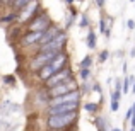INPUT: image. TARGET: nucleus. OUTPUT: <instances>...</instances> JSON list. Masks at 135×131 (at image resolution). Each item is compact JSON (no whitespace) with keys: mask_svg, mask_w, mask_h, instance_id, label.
Returning <instances> with one entry per match:
<instances>
[{"mask_svg":"<svg viewBox=\"0 0 135 131\" xmlns=\"http://www.w3.org/2000/svg\"><path fill=\"white\" fill-rule=\"evenodd\" d=\"M65 61H67V56L63 55V53L56 55L55 58H53L51 61L48 63V65H45L43 68L40 70V78L48 80L51 75H55L56 72H60V70H62V66H63V63H65Z\"/></svg>","mask_w":135,"mask_h":131,"instance_id":"obj_1","label":"nucleus"},{"mask_svg":"<svg viewBox=\"0 0 135 131\" xmlns=\"http://www.w3.org/2000/svg\"><path fill=\"white\" fill-rule=\"evenodd\" d=\"M75 116H77L75 111L74 112H63V114H53V116H50V119H48V126L53 128V129L65 128V126H69L70 123L75 119Z\"/></svg>","mask_w":135,"mask_h":131,"instance_id":"obj_2","label":"nucleus"},{"mask_svg":"<svg viewBox=\"0 0 135 131\" xmlns=\"http://www.w3.org/2000/svg\"><path fill=\"white\" fill-rule=\"evenodd\" d=\"M62 51H40V55L31 61V68L33 70H41L45 65H48L56 55H60Z\"/></svg>","mask_w":135,"mask_h":131,"instance_id":"obj_3","label":"nucleus"},{"mask_svg":"<svg viewBox=\"0 0 135 131\" xmlns=\"http://www.w3.org/2000/svg\"><path fill=\"white\" fill-rule=\"evenodd\" d=\"M74 90H75V82L70 78V80H67V82L60 83V85L50 88V95H51V99H55V97L67 95V94H70V92H74Z\"/></svg>","mask_w":135,"mask_h":131,"instance_id":"obj_4","label":"nucleus"},{"mask_svg":"<svg viewBox=\"0 0 135 131\" xmlns=\"http://www.w3.org/2000/svg\"><path fill=\"white\" fill-rule=\"evenodd\" d=\"M79 99H80V92L74 90L67 95L51 99V101H50V107H56V106H63V104H74V102H79Z\"/></svg>","mask_w":135,"mask_h":131,"instance_id":"obj_5","label":"nucleus"},{"mask_svg":"<svg viewBox=\"0 0 135 131\" xmlns=\"http://www.w3.org/2000/svg\"><path fill=\"white\" fill-rule=\"evenodd\" d=\"M67 80H70V70L69 68H62L60 72H56L55 75H51L48 80H46V85H48L50 88L60 85V83L67 82Z\"/></svg>","mask_w":135,"mask_h":131,"instance_id":"obj_6","label":"nucleus"},{"mask_svg":"<svg viewBox=\"0 0 135 131\" xmlns=\"http://www.w3.org/2000/svg\"><path fill=\"white\" fill-rule=\"evenodd\" d=\"M79 106V102L74 104H63V106H56V107H50V116L53 114H63V112H74Z\"/></svg>","mask_w":135,"mask_h":131,"instance_id":"obj_7","label":"nucleus"},{"mask_svg":"<svg viewBox=\"0 0 135 131\" xmlns=\"http://www.w3.org/2000/svg\"><path fill=\"white\" fill-rule=\"evenodd\" d=\"M46 26H48V17H46L45 14H41L38 19H34V22L31 24L29 27H31L33 33H43V29H45Z\"/></svg>","mask_w":135,"mask_h":131,"instance_id":"obj_8","label":"nucleus"},{"mask_svg":"<svg viewBox=\"0 0 135 131\" xmlns=\"http://www.w3.org/2000/svg\"><path fill=\"white\" fill-rule=\"evenodd\" d=\"M43 33H45V31H43ZM43 33H31V34H27V36H24V43L29 44V43L41 41V38H43Z\"/></svg>","mask_w":135,"mask_h":131,"instance_id":"obj_9","label":"nucleus"},{"mask_svg":"<svg viewBox=\"0 0 135 131\" xmlns=\"http://www.w3.org/2000/svg\"><path fill=\"white\" fill-rule=\"evenodd\" d=\"M133 82H135V77L133 75H130L128 78L123 82V92H125V94H127V92H130V85H133Z\"/></svg>","mask_w":135,"mask_h":131,"instance_id":"obj_10","label":"nucleus"},{"mask_svg":"<svg viewBox=\"0 0 135 131\" xmlns=\"http://www.w3.org/2000/svg\"><path fill=\"white\" fill-rule=\"evenodd\" d=\"M87 46H89L91 49L96 48V34L94 33H89V36H87Z\"/></svg>","mask_w":135,"mask_h":131,"instance_id":"obj_11","label":"nucleus"},{"mask_svg":"<svg viewBox=\"0 0 135 131\" xmlns=\"http://www.w3.org/2000/svg\"><path fill=\"white\" fill-rule=\"evenodd\" d=\"M79 66H80L82 70H87V68H89V66H91V56H86V58L80 61V65H79Z\"/></svg>","mask_w":135,"mask_h":131,"instance_id":"obj_12","label":"nucleus"},{"mask_svg":"<svg viewBox=\"0 0 135 131\" xmlns=\"http://www.w3.org/2000/svg\"><path fill=\"white\" fill-rule=\"evenodd\" d=\"M111 101H115V102H120L122 101V92H113V95H111Z\"/></svg>","mask_w":135,"mask_h":131,"instance_id":"obj_13","label":"nucleus"},{"mask_svg":"<svg viewBox=\"0 0 135 131\" xmlns=\"http://www.w3.org/2000/svg\"><path fill=\"white\" fill-rule=\"evenodd\" d=\"M108 56H109V53H108V51H103L101 55H99V63H103L104 60H108Z\"/></svg>","mask_w":135,"mask_h":131,"instance_id":"obj_14","label":"nucleus"},{"mask_svg":"<svg viewBox=\"0 0 135 131\" xmlns=\"http://www.w3.org/2000/svg\"><path fill=\"white\" fill-rule=\"evenodd\" d=\"M96 109H98V106L92 104V102L91 104H86V111H96Z\"/></svg>","mask_w":135,"mask_h":131,"instance_id":"obj_15","label":"nucleus"},{"mask_svg":"<svg viewBox=\"0 0 135 131\" xmlns=\"http://www.w3.org/2000/svg\"><path fill=\"white\" fill-rule=\"evenodd\" d=\"M118 106H120V102L111 101V111H118Z\"/></svg>","mask_w":135,"mask_h":131,"instance_id":"obj_16","label":"nucleus"},{"mask_svg":"<svg viewBox=\"0 0 135 131\" xmlns=\"http://www.w3.org/2000/svg\"><path fill=\"white\" fill-rule=\"evenodd\" d=\"M80 77H82V78L86 80L87 77H89V70H82V72H80Z\"/></svg>","mask_w":135,"mask_h":131,"instance_id":"obj_17","label":"nucleus"},{"mask_svg":"<svg viewBox=\"0 0 135 131\" xmlns=\"http://www.w3.org/2000/svg\"><path fill=\"white\" fill-rule=\"evenodd\" d=\"M120 88H122V80H120V78H116V88H115V90H116V92H122Z\"/></svg>","mask_w":135,"mask_h":131,"instance_id":"obj_18","label":"nucleus"},{"mask_svg":"<svg viewBox=\"0 0 135 131\" xmlns=\"http://www.w3.org/2000/svg\"><path fill=\"white\" fill-rule=\"evenodd\" d=\"M127 26H128V29H133V27H135V20H132V19H130Z\"/></svg>","mask_w":135,"mask_h":131,"instance_id":"obj_19","label":"nucleus"},{"mask_svg":"<svg viewBox=\"0 0 135 131\" xmlns=\"http://www.w3.org/2000/svg\"><path fill=\"white\" fill-rule=\"evenodd\" d=\"M132 116H133V112H132V107L127 111V119H132Z\"/></svg>","mask_w":135,"mask_h":131,"instance_id":"obj_20","label":"nucleus"},{"mask_svg":"<svg viewBox=\"0 0 135 131\" xmlns=\"http://www.w3.org/2000/svg\"><path fill=\"white\" fill-rule=\"evenodd\" d=\"M14 5H17V7H26V5H27V2H16Z\"/></svg>","mask_w":135,"mask_h":131,"instance_id":"obj_21","label":"nucleus"},{"mask_svg":"<svg viewBox=\"0 0 135 131\" xmlns=\"http://www.w3.org/2000/svg\"><path fill=\"white\" fill-rule=\"evenodd\" d=\"M99 27H101V31H103V33L106 31V27H104V20H101V22H99Z\"/></svg>","mask_w":135,"mask_h":131,"instance_id":"obj_22","label":"nucleus"},{"mask_svg":"<svg viewBox=\"0 0 135 131\" xmlns=\"http://www.w3.org/2000/svg\"><path fill=\"white\" fill-rule=\"evenodd\" d=\"M130 121H132V129H135V116H133L132 119H130Z\"/></svg>","mask_w":135,"mask_h":131,"instance_id":"obj_23","label":"nucleus"},{"mask_svg":"<svg viewBox=\"0 0 135 131\" xmlns=\"http://www.w3.org/2000/svg\"><path fill=\"white\" fill-rule=\"evenodd\" d=\"M130 92H132V94H135V82H133V85H132V88H130Z\"/></svg>","mask_w":135,"mask_h":131,"instance_id":"obj_24","label":"nucleus"},{"mask_svg":"<svg viewBox=\"0 0 135 131\" xmlns=\"http://www.w3.org/2000/svg\"><path fill=\"white\" fill-rule=\"evenodd\" d=\"M130 56H135V48L132 49V51H130Z\"/></svg>","mask_w":135,"mask_h":131,"instance_id":"obj_25","label":"nucleus"},{"mask_svg":"<svg viewBox=\"0 0 135 131\" xmlns=\"http://www.w3.org/2000/svg\"><path fill=\"white\" fill-rule=\"evenodd\" d=\"M132 112H133V116H135V102H133V106H132Z\"/></svg>","mask_w":135,"mask_h":131,"instance_id":"obj_26","label":"nucleus"},{"mask_svg":"<svg viewBox=\"0 0 135 131\" xmlns=\"http://www.w3.org/2000/svg\"><path fill=\"white\" fill-rule=\"evenodd\" d=\"M111 131H122V129H118V128H115V129H111Z\"/></svg>","mask_w":135,"mask_h":131,"instance_id":"obj_27","label":"nucleus"},{"mask_svg":"<svg viewBox=\"0 0 135 131\" xmlns=\"http://www.w3.org/2000/svg\"><path fill=\"white\" fill-rule=\"evenodd\" d=\"M130 131H135V129H130Z\"/></svg>","mask_w":135,"mask_h":131,"instance_id":"obj_28","label":"nucleus"}]
</instances>
